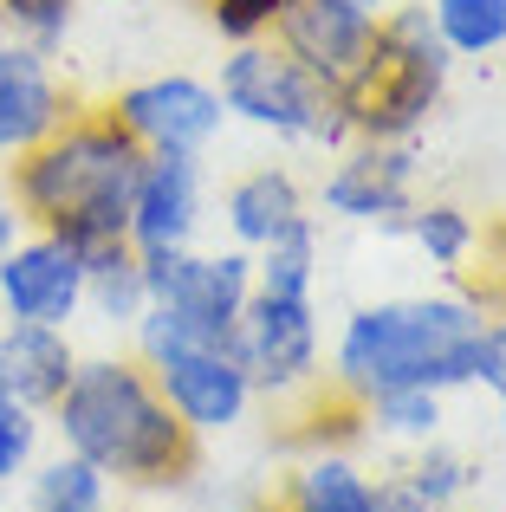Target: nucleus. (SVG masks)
Segmentation results:
<instances>
[{
	"label": "nucleus",
	"instance_id": "obj_22",
	"mask_svg": "<svg viewBox=\"0 0 506 512\" xmlns=\"http://www.w3.org/2000/svg\"><path fill=\"white\" fill-rule=\"evenodd\" d=\"M396 474L409 480V493H416V500L429 506V512H455V506L474 493L481 467H474L468 454L455 448V441H442V435H435V441H422V448H409Z\"/></svg>",
	"mask_w": 506,
	"mask_h": 512
},
{
	"label": "nucleus",
	"instance_id": "obj_15",
	"mask_svg": "<svg viewBox=\"0 0 506 512\" xmlns=\"http://www.w3.org/2000/svg\"><path fill=\"white\" fill-rule=\"evenodd\" d=\"M78 357L85 350L72 344V331H52V325H0V389L26 409L52 415V402L65 396Z\"/></svg>",
	"mask_w": 506,
	"mask_h": 512
},
{
	"label": "nucleus",
	"instance_id": "obj_1",
	"mask_svg": "<svg viewBox=\"0 0 506 512\" xmlns=\"http://www.w3.org/2000/svg\"><path fill=\"white\" fill-rule=\"evenodd\" d=\"M46 422L59 435V448L85 454L111 487H137V493L182 487L202 467V448H208L163 402V389L150 383V370L130 350L78 357L72 383L52 402Z\"/></svg>",
	"mask_w": 506,
	"mask_h": 512
},
{
	"label": "nucleus",
	"instance_id": "obj_11",
	"mask_svg": "<svg viewBox=\"0 0 506 512\" xmlns=\"http://www.w3.org/2000/svg\"><path fill=\"white\" fill-rule=\"evenodd\" d=\"M0 318L7 325H52L72 331L85 318V253L65 247L59 234L26 227L0 253Z\"/></svg>",
	"mask_w": 506,
	"mask_h": 512
},
{
	"label": "nucleus",
	"instance_id": "obj_13",
	"mask_svg": "<svg viewBox=\"0 0 506 512\" xmlns=\"http://www.w3.org/2000/svg\"><path fill=\"white\" fill-rule=\"evenodd\" d=\"M202 214H208L202 156H143L137 188H130V247L137 253L195 247Z\"/></svg>",
	"mask_w": 506,
	"mask_h": 512
},
{
	"label": "nucleus",
	"instance_id": "obj_5",
	"mask_svg": "<svg viewBox=\"0 0 506 512\" xmlns=\"http://www.w3.org/2000/svg\"><path fill=\"white\" fill-rule=\"evenodd\" d=\"M130 357L150 370V383L163 389V402L195 428L202 441L215 435H234L260 396H253V376L241 370L234 344L221 338H202L195 325H182L176 312L163 305H143V318L130 325Z\"/></svg>",
	"mask_w": 506,
	"mask_h": 512
},
{
	"label": "nucleus",
	"instance_id": "obj_19",
	"mask_svg": "<svg viewBox=\"0 0 506 512\" xmlns=\"http://www.w3.org/2000/svg\"><path fill=\"white\" fill-rule=\"evenodd\" d=\"M26 500H33V512H111L117 487L85 461V454L59 448V454H46V461H33Z\"/></svg>",
	"mask_w": 506,
	"mask_h": 512
},
{
	"label": "nucleus",
	"instance_id": "obj_27",
	"mask_svg": "<svg viewBox=\"0 0 506 512\" xmlns=\"http://www.w3.org/2000/svg\"><path fill=\"white\" fill-rule=\"evenodd\" d=\"M202 13L228 46H247V39L273 33V0H202Z\"/></svg>",
	"mask_w": 506,
	"mask_h": 512
},
{
	"label": "nucleus",
	"instance_id": "obj_30",
	"mask_svg": "<svg viewBox=\"0 0 506 512\" xmlns=\"http://www.w3.org/2000/svg\"><path fill=\"white\" fill-rule=\"evenodd\" d=\"M357 7H364V13H383V7H390V0H357Z\"/></svg>",
	"mask_w": 506,
	"mask_h": 512
},
{
	"label": "nucleus",
	"instance_id": "obj_7",
	"mask_svg": "<svg viewBox=\"0 0 506 512\" xmlns=\"http://www.w3.org/2000/svg\"><path fill=\"white\" fill-rule=\"evenodd\" d=\"M234 357L253 376L260 402H292L325 389V331H318V299H286V292H253L241 325H234Z\"/></svg>",
	"mask_w": 506,
	"mask_h": 512
},
{
	"label": "nucleus",
	"instance_id": "obj_18",
	"mask_svg": "<svg viewBox=\"0 0 506 512\" xmlns=\"http://www.w3.org/2000/svg\"><path fill=\"white\" fill-rule=\"evenodd\" d=\"M150 292H143V253L130 240H104V247L85 253V318L104 331H124L143 318Z\"/></svg>",
	"mask_w": 506,
	"mask_h": 512
},
{
	"label": "nucleus",
	"instance_id": "obj_24",
	"mask_svg": "<svg viewBox=\"0 0 506 512\" xmlns=\"http://www.w3.org/2000/svg\"><path fill=\"white\" fill-rule=\"evenodd\" d=\"M455 59H487L506 46V0H422Z\"/></svg>",
	"mask_w": 506,
	"mask_h": 512
},
{
	"label": "nucleus",
	"instance_id": "obj_23",
	"mask_svg": "<svg viewBox=\"0 0 506 512\" xmlns=\"http://www.w3.org/2000/svg\"><path fill=\"white\" fill-rule=\"evenodd\" d=\"M357 422H364L370 435L396 441V448H422V441L442 435L448 396H435V389H390V396L364 402V409H357Z\"/></svg>",
	"mask_w": 506,
	"mask_h": 512
},
{
	"label": "nucleus",
	"instance_id": "obj_12",
	"mask_svg": "<svg viewBox=\"0 0 506 512\" xmlns=\"http://www.w3.org/2000/svg\"><path fill=\"white\" fill-rule=\"evenodd\" d=\"M266 39L286 59H299L325 91H344L377 46V13H364L357 0H273Z\"/></svg>",
	"mask_w": 506,
	"mask_h": 512
},
{
	"label": "nucleus",
	"instance_id": "obj_26",
	"mask_svg": "<svg viewBox=\"0 0 506 512\" xmlns=\"http://www.w3.org/2000/svg\"><path fill=\"white\" fill-rule=\"evenodd\" d=\"M39 441H46V415L26 409V402H13L7 389H0V487H13V480L33 474Z\"/></svg>",
	"mask_w": 506,
	"mask_h": 512
},
{
	"label": "nucleus",
	"instance_id": "obj_8",
	"mask_svg": "<svg viewBox=\"0 0 506 512\" xmlns=\"http://www.w3.org/2000/svg\"><path fill=\"white\" fill-rule=\"evenodd\" d=\"M104 111L117 117V130L143 156H208L215 137L228 130L221 91L195 72H156L137 78V85H117L104 98Z\"/></svg>",
	"mask_w": 506,
	"mask_h": 512
},
{
	"label": "nucleus",
	"instance_id": "obj_10",
	"mask_svg": "<svg viewBox=\"0 0 506 512\" xmlns=\"http://www.w3.org/2000/svg\"><path fill=\"white\" fill-rule=\"evenodd\" d=\"M416 201V143L351 137L344 150H331V169L318 175V208L377 234H403Z\"/></svg>",
	"mask_w": 506,
	"mask_h": 512
},
{
	"label": "nucleus",
	"instance_id": "obj_14",
	"mask_svg": "<svg viewBox=\"0 0 506 512\" xmlns=\"http://www.w3.org/2000/svg\"><path fill=\"white\" fill-rule=\"evenodd\" d=\"M72 111H78V98L52 72L46 52L20 46V39H0V163L26 156L33 143H46Z\"/></svg>",
	"mask_w": 506,
	"mask_h": 512
},
{
	"label": "nucleus",
	"instance_id": "obj_28",
	"mask_svg": "<svg viewBox=\"0 0 506 512\" xmlns=\"http://www.w3.org/2000/svg\"><path fill=\"white\" fill-rule=\"evenodd\" d=\"M474 383L506 402V312H487V325H481V344H474Z\"/></svg>",
	"mask_w": 506,
	"mask_h": 512
},
{
	"label": "nucleus",
	"instance_id": "obj_31",
	"mask_svg": "<svg viewBox=\"0 0 506 512\" xmlns=\"http://www.w3.org/2000/svg\"><path fill=\"white\" fill-rule=\"evenodd\" d=\"M500 428H506V402H500Z\"/></svg>",
	"mask_w": 506,
	"mask_h": 512
},
{
	"label": "nucleus",
	"instance_id": "obj_17",
	"mask_svg": "<svg viewBox=\"0 0 506 512\" xmlns=\"http://www.w3.org/2000/svg\"><path fill=\"white\" fill-rule=\"evenodd\" d=\"M279 506L286 512H377V474H364V467L338 448H312L286 474Z\"/></svg>",
	"mask_w": 506,
	"mask_h": 512
},
{
	"label": "nucleus",
	"instance_id": "obj_21",
	"mask_svg": "<svg viewBox=\"0 0 506 512\" xmlns=\"http://www.w3.org/2000/svg\"><path fill=\"white\" fill-rule=\"evenodd\" d=\"M253 292H286V299L318 292V214H305L266 247H253Z\"/></svg>",
	"mask_w": 506,
	"mask_h": 512
},
{
	"label": "nucleus",
	"instance_id": "obj_6",
	"mask_svg": "<svg viewBox=\"0 0 506 512\" xmlns=\"http://www.w3.org/2000/svg\"><path fill=\"white\" fill-rule=\"evenodd\" d=\"M215 91H221V111H228L234 124L260 130V137L305 143V150H344V143H351V117H344L338 91H325L299 59H286L273 39L228 46Z\"/></svg>",
	"mask_w": 506,
	"mask_h": 512
},
{
	"label": "nucleus",
	"instance_id": "obj_2",
	"mask_svg": "<svg viewBox=\"0 0 506 512\" xmlns=\"http://www.w3.org/2000/svg\"><path fill=\"white\" fill-rule=\"evenodd\" d=\"M481 325H487L481 292H416V299L357 305L338 325L325 389L351 415L390 389H435V396L468 389Z\"/></svg>",
	"mask_w": 506,
	"mask_h": 512
},
{
	"label": "nucleus",
	"instance_id": "obj_29",
	"mask_svg": "<svg viewBox=\"0 0 506 512\" xmlns=\"http://www.w3.org/2000/svg\"><path fill=\"white\" fill-rule=\"evenodd\" d=\"M20 234H26V214H20V201H13L7 175H0V253H7V247H13Z\"/></svg>",
	"mask_w": 506,
	"mask_h": 512
},
{
	"label": "nucleus",
	"instance_id": "obj_25",
	"mask_svg": "<svg viewBox=\"0 0 506 512\" xmlns=\"http://www.w3.org/2000/svg\"><path fill=\"white\" fill-rule=\"evenodd\" d=\"M72 20H78V0H0V26H7V39L46 52V59L72 39Z\"/></svg>",
	"mask_w": 506,
	"mask_h": 512
},
{
	"label": "nucleus",
	"instance_id": "obj_33",
	"mask_svg": "<svg viewBox=\"0 0 506 512\" xmlns=\"http://www.w3.org/2000/svg\"><path fill=\"white\" fill-rule=\"evenodd\" d=\"M0 325H7V318H0Z\"/></svg>",
	"mask_w": 506,
	"mask_h": 512
},
{
	"label": "nucleus",
	"instance_id": "obj_3",
	"mask_svg": "<svg viewBox=\"0 0 506 512\" xmlns=\"http://www.w3.org/2000/svg\"><path fill=\"white\" fill-rule=\"evenodd\" d=\"M143 150L117 130L104 104H78L46 143L7 163V188L26 227L59 234L65 247L91 253L104 240H130V188H137Z\"/></svg>",
	"mask_w": 506,
	"mask_h": 512
},
{
	"label": "nucleus",
	"instance_id": "obj_9",
	"mask_svg": "<svg viewBox=\"0 0 506 512\" xmlns=\"http://www.w3.org/2000/svg\"><path fill=\"white\" fill-rule=\"evenodd\" d=\"M143 292L150 305L176 312L202 338H234L247 299H253V253L247 247H176V253H143Z\"/></svg>",
	"mask_w": 506,
	"mask_h": 512
},
{
	"label": "nucleus",
	"instance_id": "obj_20",
	"mask_svg": "<svg viewBox=\"0 0 506 512\" xmlns=\"http://www.w3.org/2000/svg\"><path fill=\"white\" fill-rule=\"evenodd\" d=\"M403 234L416 240V253L435 273H468V260L481 253V221H474L461 201H416Z\"/></svg>",
	"mask_w": 506,
	"mask_h": 512
},
{
	"label": "nucleus",
	"instance_id": "obj_16",
	"mask_svg": "<svg viewBox=\"0 0 506 512\" xmlns=\"http://www.w3.org/2000/svg\"><path fill=\"white\" fill-rule=\"evenodd\" d=\"M305 214H312V195H305V182L286 163H260V169L234 175L228 195H221V221H228L234 247H247V253L266 247L273 234H286Z\"/></svg>",
	"mask_w": 506,
	"mask_h": 512
},
{
	"label": "nucleus",
	"instance_id": "obj_32",
	"mask_svg": "<svg viewBox=\"0 0 506 512\" xmlns=\"http://www.w3.org/2000/svg\"><path fill=\"white\" fill-rule=\"evenodd\" d=\"M260 512H286V506H260Z\"/></svg>",
	"mask_w": 506,
	"mask_h": 512
},
{
	"label": "nucleus",
	"instance_id": "obj_4",
	"mask_svg": "<svg viewBox=\"0 0 506 512\" xmlns=\"http://www.w3.org/2000/svg\"><path fill=\"white\" fill-rule=\"evenodd\" d=\"M448 78H455V52L442 46L429 7L403 0V7L377 13V46H370L364 72L338 91L351 137H377V143H416V130L435 117Z\"/></svg>",
	"mask_w": 506,
	"mask_h": 512
}]
</instances>
